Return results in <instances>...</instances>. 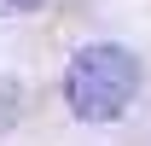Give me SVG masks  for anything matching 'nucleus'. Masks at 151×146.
Returning a JSON list of instances; mask_svg holds the SVG:
<instances>
[{
  "instance_id": "obj_2",
  "label": "nucleus",
  "mask_w": 151,
  "mask_h": 146,
  "mask_svg": "<svg viewBox=\"0 0 151 146\" xmlns=\"http://www.w3.org/2000/svg\"><path fill=\"white\" fill-rule=\"evenodd\" d=\"M6 6H12V12H35L41 0H6Z\"/></svg>"
},
{
  "instance_id": "obj_1",
  "label": "nucleus",
  "mask_w": 151,
  "mask_h": 146,
  "mask_svg": "<svg viewBox=\"0 0 151 146\" xmlns=\"http://www.w3.org/2000/svg\"><path fill=\"white\" fill-rule=\"evenodd\" d=\"M139 88V64L116 41H87L64 70V105L81 123H116Z\"/></svg>"
}]
</instances>
